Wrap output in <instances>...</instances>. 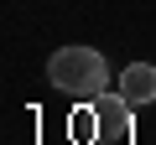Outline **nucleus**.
<instances>
[{
    "mask_svg": "<svg viewBox=\"0 0 156 145\" xmlns=\"http://www.w3.org/2000/svg\"><path fill=\"white\" fill-rule=\"evenodd\" d=\"M47 78H52V88L68 93V99H99L104 83H109V62H104V52H94V47H57V52L47 57Z\"/></svg>",
    "mask_w": 156,
    "mask_h": 145,
    "instance_id": "1",
    "label": "nucleus"
},
{
    "mask_svg": "<svg viewBox=\"0 0 156 145\" xmlns=\"http://www.w3.org/2000/svg\"><path fill=\"white\" fill-rule=\"evenodd\" d=\"M120 93L140 109V104H156V67L151 62H130L125 72H120Z\"/></svg>",
    "mask_w": 156,
    "mask_h": 145,
    "instance_id": "3",
    "label": "nucleus"
},
{
    "mask_svg": "<svg viewBox=\"0 0 156 145\" xmlns=\"http://www.w3.org/2000/svg\"><path fill=\"white\" fill-rule=\"evenodd\" d=\"M130 99L125 93H99L94 99V119H99V135H109V140H125L135 124H130Z\"/></svg>",
    "mask_w": 156,
    "mask_h": 145,
    "instance_id": "2",
    "label": "nucleus"
}]
</instances>
